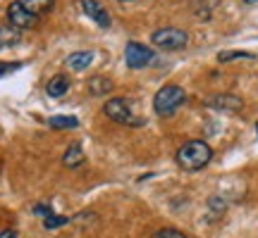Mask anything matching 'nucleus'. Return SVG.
<instances>
[{
    "label": "nucleus",
    "mask_w": 258,
    "mask_h": 238,
    "mask_svg": "<svg viewBox=\"0 0 258 238\" xmlns=\"http://www.w3.org/2000/svg\"><path fill=\"white\" fill-rule=\"evenodd\" d=\"M175 160L184 172H199L213 160V150L206 141H186L184 146H179Z\"/></svg>",
    "instance_id": "obj_1"
},
{
    "label": "nucleus",
    "mask_w": 258,
    "mask_h": 238,
    "mask_svg": "<svg viewBox=\"0 0 258 238\" xmlns=\"http://www.w3.org/2000/svg\"><path fill=\"white\" fill-rule=\"evenodd\" d=\"M186 100V93L182 86H175V83H167L163 86L160 91L156 93V98H153V110L156 114L160 117H170V114H175Z\"/></svg>",
    "instance_id": "obj_2"
},
{
    "label": "nucleus",
    "mask_w": 258,
    "mask_h": 238,
    "mask_svg": "<svg viewBox=\"0 0 258 238\" xmlns=\"http://www.w3.org/2000/svg\"><path fill=\"white\" fill-rule=\"evenodd\" d=\"M105 117L112 119V122H117V124H129V127H139V124H144L141 117L137 114V107H134V102L127 100V98H112V100L105 102Z\"/></svg>",
    "instance_id": "obj_3"
},
{
    "label": "nucleus",
    "mask_w": 258,
    "mask_h": 238,
    "mask_svg": "<svg viewBox=\"0 0 258 238\" xmlns=\"http://www.w3.org/2000/svg\"><path fill=\"white\" fill-rule=\"evenodd\" d=\"M151 43L160 50H182V48L189 43V34L182 31V29L175 27H165V29H158L153 31L151 36Z\"/></svg>",
    "instance_id": "obj_4"
},
{
    "label": "nucleus",
    "mask_w": 258,
    "mask_h": 238,
    "mask_svg": "<svg viewBox=\"0 0 258 238\" xmlns=\"http://www.w3.org/2000/svg\"><path fill=\"white\" fill-rule=\"evenodd\" d=\"M156 60L153 55V50L146 46H141V43H127L124 48V62H127L129 69H141V67H148V64Z\"/></svg>",
    "instance_id": "obj_5"
},
{
    "label": "nucleus",
    "mask_w": 258,
    "mask_h": 238,
    "mask_svg": "<svg viewBox=\"0 0 258 238\" xmlns=\"http://www.w3.org/2000/svg\"><path fill=\"white\" fill-rule=\"evenodd\" d=\"M8 22H10V27H15V29H31L38 24V17L29 15L27 10L15 0V3H10V8H8Z\"/></svg>",
    "instance_id": "obj_6"
},
{
    "label": "nucleus",
    "mask_w": 258,
    "mask_h": 238,
    "mask_svg": "<svg viewBox=\"0 0 258 238\" xmlns=\"http://www.w3.org/2000/svg\"><path fill=\"white\" fill-rule=\"evenodd\" d=\"M206 105L218 112H239L244 107V100H241L239 95H234V93H218V95L208 98Z\"/></svg>",
    "instance_id": "obj_7"
},
{
    "label": "nucleus",
    "mask_w": 258,
    "mask_h": 238,
    "mask_svg": "<svg viewBox=\"0 0 258 238\" xmlns=\"http://www.w3.org/2000/svg\"><path fill=\"white\" fill-rule=\"evenodd\" d=\"M82 8H84V12H86V15H89V17H91L101 29L110 27V15L105 12V8H103L98 0H82Z\"/></svg>",
    "instance_id": "obj_8"
},
{
    "label": "nucleus",
    "mask_w": 258,
    "mask_h": 238,
    "mask_svg": "<svg viewBox=\"0 0 258 238\" xmlns=\"http://www.w3.org/2000/svg\"><path fill=\"white\" fill-rule=\"evenodd\" d=\"M84 160H86V155H84V150L79 143H72V146L64 150L62 155V165L67 167V169H77V167L84 165Z\"/></svg>",
    "instance_id": "obj_9"
},
{
    "label": "nucleus",
    "mask_w": 258,
    "mask_h": 238,
    "mask_svg": "<svg viewBox=\"0 0 258 238\" xmlns=\"http://www.w3.org/2000/svg\"><path fill=\"white\" fill-rule=\"evenodd\" d=\"M67 91H70V79H67L64 74L53 76V79L48 81V86H46V93L50 95V98H62Z\"/></svg>",
    "instance_id": "obj_10"
},
{
    "label": "nucleus",
    "mask_w": 258,
    "mask_h": 238,
    "mask_svg": "<svg viewBox=\"0 0 258 238\" xmlns=\"http://www.w3.org/2000/svg\"><path fill=\"white\" fill-rule=\"evenodd\" d=\"M17 3L27 10L29 15H34L38 19H41V15H46L48 10L53 8V0H17Z\"/></svg>",
    "instance_id": "obj_11"
},
{
    "label": "nucleus",
    "mask_w": 258,
    "mask_h": 238,
    "mask_svg": "<svg viewBox=\"0 0 258 238\" xmlns=\"http://www.w3.org/2000/svg\"><path fill=\"white\" fill-rule=\"evenodd\" d=\"M91 62H93V53H91V50H79V53H72V55L67 57V67H72L74 72H82V69H86Z\"/></svg>",
    "instance_id": "obj_12"
},
{
    "label": "nucleus",
    "mask_w": 258,
    "mask_h": 238,
    "mask_svg": "<svg viewBox=\"0 0 258 238\" xmlns=\"http://www.w3.org/2000/svg\"><path fill=\"white\" fill-rule=\"evenodd\" d=\"M89 91H91V95H105V93L112 91V81L105 76H96L89 81Z\"/></svg>",
    "instance_id": "obj_13"
},
{
    "label": "nucleus",
    "mask_w": 258,
    "mask_h": 238,
    "mask_svg": "<svg viewBox=\"0 0 258 238\" xmlns=\"http://www.w3.org/2000/svg\"><path fill=\"white\" fill-rule=\"evenodd\" d=\"M215 5H218V0H191L194 12H196L201 19H211V12Z\"/></svg>",
    "instance_id": "obj_14"
},
{
    "label": "nucleus",
    "mask_w": 258,
    "mask_h": 238,
    "mask_svg": "<svg viewBox=\"0 0 258 238\" xmlns=\"http://www.w3.org/2000/svg\"><path fill=\"white\" fill-rule=\"evenodd\" d=\"M77 124H79V119L77 117H62V114L48 119V127L55 129V131H60V129H74Z\"/></svg>",
    "instance_id": "obj_15"
},
{
    "label": "nucleus",
    "mask_w": 258,
    "mask_h": 238,
    "mask_svg": "<svg viewBox=\"0 0 258 238\" xmlns=\"http://www.w3.org/2000/svg\"><path fill=\"white\" fill-rule=\"evenodd\" d=\"M19 41V29L15 27H0V48L15 46Z\"/></svg>",
    "instance_id": "obj_16"
},
{
    "label": "nucleus",
    "mask_w": 258,
    "mask_h": 238,
    "mask_svg": "<svg viewBox=\"0 0 258 238\" xmlns=\"http://www.w3.org/2000/svg\"><path fill=\"white\" fill-rule=\"evenodd\" d=\"M253 57L256 55H251L246 50H225V53L218 55V60L220 62H230V60H253Z\"/></svg>",
    "instance_id": "obj_17"
},
{
    "label": "nucleus",
    "mask_w": 258,
    "mask_h": 238,
    "mask_svg": "<svg viewBox=\"0 0 258 238\" xmlns=\"http://www.w3.org/2000/svg\"><path fill=\"white\" fill-rule=\"evenodd\" d=\"M67 217H62V214H48L46 219H43V226L46 229H60V226H64L67 224Z\"/></svg>",
    "instance_id": "obj_18"
},
{
    "label": "nucleus",
    "mask_w": 258,
    "mask_h": 238,
    "mask_svg": "<svg viewBox=\"0 0 258 238\" xmlns=\"http://www.w3.org/2000/svg\"><path fill=\"white\" fill-rule=\"evenodd\" d=\"M156 238H186L182 231H177V229H163V231H158Z\"/></svg>",
    "instance_id": "obj_19"
},
{
    "label": "nucleus",
    "mask_w": 258,
    "mask_h": 238,
    "mask_svg": "<svg viewBox=\"0 0 258 238\" xmlns=\"http://www.w3.org/2000/svg\"><path fill=\"white\" fill-rule=\"evenodd\" d=\"M15 69H19L17 62H0V76H5V74L15 72Z\"/></svg>",
    "instance_id": "obj_20"
},
{
    "label": "nucleus",
    "mask_w": 258,
    "mask_h": 238,
    "mask_svg": "<svg viewBox=\"0 0 258 238\" xmlns=\"http://www.w3.org/2000/svg\"><path fill=\"white\" fill-rule=\"evenodd\" d=\"M34 214H43V217H48V214H53V207H48V205H34Z\"/></svg>",
    "instance_id": "obj_21"
},
{
    "label": "nucleus",
    "mask_w": 258,
    "mask_h": 238,
    "mask_svg": "<svg viewBox=\"0 0 258 238\" xmlns=\"http://www.w3.org/2000/svg\"><path fill=\"white\" fill-rule=\"evenodd\" d=\"M0 238H17V231H15V229H5V231H0Z\"/></svg>",
    "instance_id": "obj_22"
},
{
    "label": "nucleus",
    "mask_w": 258,
    "mask_h": 238,
    "mask_svg": "<svg viewBox=\"0 0 258 238\" xmlns=\"http://www.w3.org/2000/svg\"><path fill=\"white\" fill-rule=\"evenodd\" d=\"M244 3H246V5H253V3H258V0H244Z\"/></svg>",
    "instance_id": "obj_23"
},
{
    "label": "nucleus",
    "mask_w": 258,
    "mask_h": 238,
    "mask_svg": "<svg viewBox=\"0 0 258 238\" xmlns=\"http://www.w3.org/2000/svg\"><path fill=\"white\" fill-rule=\"evenodd\" d=\"M120 3H129V0H120Z\"/></svg>",
    "instance_id": "obj_24"
}]
</instances>
